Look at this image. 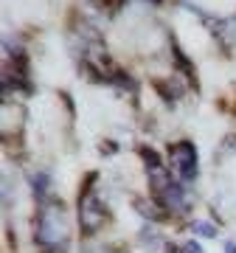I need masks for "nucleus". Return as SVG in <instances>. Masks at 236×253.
Returning a JSON list of instances; mask_svg holds the SVG:
<instances>
[{"mask_svg":"<svg viewBox=\"0 0 236 253\" xmlns=\"http://www.w3.org/2000/svg\"><path fill=\"white\" fill-rule=\"evenodd\" d=\"M180 152H183V158L172 149L174 169H177L183 177H194V174H197V155H194V146H191V144H180Z\"/></svg>","mask_w":236,"mask_h":253,"instance_id":"f257e3e1","label":"nucleus"}]
</instances>
